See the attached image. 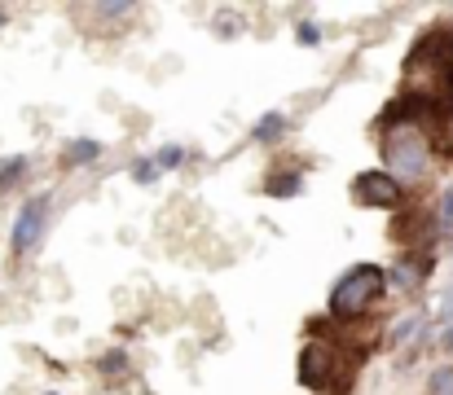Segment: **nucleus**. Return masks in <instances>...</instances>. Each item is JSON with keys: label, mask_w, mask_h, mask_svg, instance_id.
<instances>
[{"label": "nucleus", "mask_w": 453, "mask_h": 395, "mask_svg": "<svg viewBox=\"0 0 453 395\" xmlns=\"http://www.w3.org/2000/svg\"><path fill=\"white\" fill-rule=\"evenodd\" d=\"M383 294H388V268H379V263H352L330 285L326 316L330 321H361Z\"/></svg>", "instance_id": "obj_1"}, {"label": "nucleus", "mask_w": 453, "mask_h": 395, "mask_svg": "<svg viewBox=\"0 0 453 395\" xmlns=\"http://www.w3.org/2000/svg\"><path fill=\"white\" fill-rule=\"evenodd\" d=\"M352 202L365 207V211H401L405 207V185L392 180L388 171L370 167V171L352 176Z\"/></svg>", "instance_id": "obj_2"}, {"label": "nucleus", "mask_w": 453, "mask_h": 395, "mask_svg": "<svg viewBox=\"0 0 453 395\" xmlns=\"http://www.w3.org/2000/svg\"><path fill=\"white\" fill-rule=\"evenodd\" d=\"M334 378H339V352L321 338H308L300 347V387L308 395H321L334 387Z\"/></svg>", "instance_id": "obj_3"}, {"label": "nucleus", "mask_w": 453, "mask_h": 395, "mask_svg": "<svg viewBox=\"0 0 453 395\" xmlns=\"http://www.w3.org/2000/svg\"><path fill=\"white\" fill-rule=\"evenodd\" d=\"M44 224H49V194L22 202V211H18V220H13V233H9L13 255H31V251L40 247V238H44Z\"/></svg>", "instance_id": "obj_4"}, {"label": "nucleus", "mask_w": 453, "mask_h": 395, "mask_svg": "<svg viewBox=\"0 0 453 395\" xmlns=\"http://www.w3.org/2000/svg\"><path fill=\"white\" fill-rule=\"evenodd\" d=\"M427 268H432V263H427V260H414V255H401V260H396V263H392V268H388V277H392L388 285H396V290H418V285L427 281Z\"/></svg>", "instance_id": "obj_5"}, {"label": "nucleus", "mask_w": 453, "mask_h": 395, "mask_svg": "<svg viewBox=\"0 0 453 395\" xmlns=\"http://www.w3.org/2000/svg\"><path fill=\"white\" fill-rule=\"evenodd\" d=\"M265 194H269V198H300L303 194V171H296V167L273 171V176L265 180Z\"/></svg>", "instance_id": "obj_6"}, {"label": "nucleus", "mask_w": 453, "mask_h": 395, "mask_svg": "<svg viewBox=\"0 0 453 395\" xmlns=\"http://www.w3.org/2000/svg\"><path fill=\"white\" fill-rule=\"evenodd\" d=\"M97 158H102V141H93V136H80L62 149V167H84V163H97Z\"/></svg>", "instance_id": "obj_7"}, {"label": "nucleus", "mask_w": 453, "mask_h": 395, "mask_svg": "<svg viewBox=\"0 0 453 395\" xmlns=\"http://www.w3.org/2000/svg\"><path fill=\"white\" fill-rule=\"evenodd\" d=\"M282 132H287V115L282 110H265L256 119V128H251V141L256 145H273V141H282Z\"/></svg>", "instance_id": "obj_8"}, {"label": "nucleus", "mask_w": 453, "mask_h": 395, "mask_svg": "<svg viewBox=\"0 0 453 395\" xmlns=\"http://www.w3.org/2000/svg\"><path fill=\"white\" fill-rule=\"evenodd\" d=\"M27 167H31V158H27V154L4 158V163H0V194H4V189H13V185L27 176Z\"/></svg>", "instance_id": "obj_9"}, {"label": "nucleus", "mask_w": 453, "mask_h": 395, "mask_svg": "<svg viewBox=\"0 0 453 395\" xmlns=\"http://www.w3.org/2000/svg\"><path fill=\"white\" fill-rule=\"evenodd\" d=\"M423 325H427V312H410V316H401V325L392 330V338H388V343H392V347H405V338H410V334H418Z\"/></svg>", "instance_id": "obj_10"}, {"label": "nucleus", "mask_w": 453, "mask_h": 395, "mask_svg": "<svg viewBox=\"0 0 453 395\" xmlns=\"http://www.w3.org/2000/svg\"><path fill=\"white\" fill-rule=\"evenodd\" d=\"M441 115H453V49H449V57L441 62Z\"/></svg>", "instance_id": "obj_11"}, {"label": "nucleus", "mask_w": 453, "mask_h": 395, "mask_svg": "<svg viewBox=\"0 0 453 395\" xmlns=\"http://www.w3.org/2000/svg\"><path fill=\"white\" fill-rule=\"evenodd\" d=\"M150 158H154V167H158V171H176V167L185 163V145H158Z\"/></svg>", "instance_id": "obj_12"}, {"label": "nucleus", "mask_w": 453, "mask_h": 395, "mask_svg": "<svg viewBox=\"0 0 453 395\" xmlns=\"http://www.w3.org/2000/svg\"><path fill=\"white\" fill-rule=\"evenodd\" d=\"M427 395H453V365H445V369H436V374H432Z\"/></svg>", "instance_id": "obj_13"}, {"label": "nucleus", "mask_w": 453, "mask_h": 395, "mask_svg": "<svg viewBox=\"0 0 453 395\" xmlns=\"http://www.w3.org/2000/svg\"><path fill=\"white\" fill-rule=\"evenodd\" d=\"M158 176H163V171L154 167V158H137V163H133V180H137V185H154Z\"/></svg>", "instance_id": "obj_14"}, {"label": "nucleus", "mask_w": 453, "mask_h": 395, "mask_svg": "<svg viewBox=\"0 0 453 395\" xmlns=\"http://www.w3.org/2000/svg\"><path fill=\"white\" fill-rule=\"evenodd\" d=\"M296 40H300V44H321V27H317V22H300V27H296Z\"/></svg>", "instance_id": "obj_15"}, {"label": "nucleus", "mask_w": 453, "mask_h": 395, "mask_svg": "<svg viewBox=\"0 0 453 395\" xmlns=\"http://www.w3.org/2000/svg\"><path fill=\"white\" fill-rule=\"evenodd\" d=\"M124 365H128V356H124V352H111V356L102 361V369H106V374H115V369H124Z\"/></svg>", "instance_id": "obj_16"}, {"label": "nucleus", "mask_w": 453, "mask_h": 395, "mask_svg": "<svg viewBox=\"0 0 453 395\" xmlns=\"http://www.w3.org/2000/svg\"><path fill=\"white\" fill-rule=\"evenodd\" d=\"M441 220H445V224L453 229V185L445 189V198H441Z\"/></svg>", "instance_id": "obj_17"}, {"label": "nucleus", "mask_w": 453, "mask_h": 395, "mask_svg": "<svg viewBox=\"0 0 453 395\" xmlns=\"http://www.w3.org/2000/svg\"><path fill=\"white\" fill-rule=\"evenodd\" d=\"M441 352H449L453 356V325H445V334H441Z\"/></svg>", "instance_id": "obj_18"}, {"label": "nucleus", "mask_w": 453, "mask_h": 395, "mask_svg": "<svg viewBox=\"0 0 453 395\" xmlns=\"http://www.w3.org/2000/svg\"><path fill=\"white\" fill-rule=\"evenodd\" d=\"M441 308H445V321H453V285L445 290V303H441Z\"/></svg>", "instance_id": "obj_19"}, {"label": "nucleus", "mask_w": 453, "mask_h": 395, "mask_svg": "<svg viewBox=\"0 0 453 395\" xmlns=\"http://www.w3.org/2000/svg\"><path fill=\"white\" fill-rule=\"evenodd\" d=\"M4 18H9V13H4V9H0V27H4Z\"/></svg>", "instance_id": "obj_20"}, {"label": "nucleus", "mask_w": 453, "mask_h": 395, "mask_svg": "<svg viewBox=\"0 0 453 395\" xmlns=\"http://www.w3.org/2000/svg\"><path fill=\"white\" fill-rule=\"evenodd\" d=\"M49 395H58V391H49Z\"/></svg>", "instance_id": "obj_21"}]
</instances>
